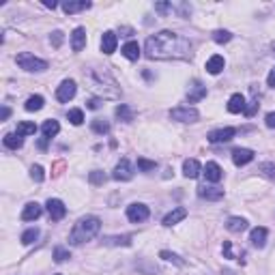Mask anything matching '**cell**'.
I'll return each instance as SVG.
<instances>
[{
  "label": "cell",
  "instance_id": "obj_1",
  "mask_svg": "<svg viewBox=\"0 0 275 275\" xmlns=\"http://www.w3.org/2000/svg\"><path fill=\"white\" fill-rule=\"evenodd\" d=\"M192 50V41L172 30H161L157 35H150L144 45V54L150 61H187L194 54Z\"/></svg>",
  "mask_w": 275,
  "mask_h": 275
},
{
  "label": "cell",
  "instance_id": "obj_2",
  "mask_svg": "<svg viewBox=\"0 0 275 275\" xmlns=\"http://www.w3.org/2000/svg\"><path fill=\"white\" fill-rule=\"evenodd\" d=\"M101 230V219L95 217V215H88V217H82L77 224L73 226V230L69 234V243L71 245H82L86 241L95 239Z\"/></svg>",
  "mask_w": 275,
  "mask_h": 275
},
{
  "label": "cell",
  "instance_id": "obj_3",
  "mask_svg": "<svg viewBox=\"0 0 275 275\" xmlns=\"http://www.w3.org/2000/svg\"><path fill=\"white\" fill-rule=\"evenodd\" d=\"M15 61H17V65L24 71H30V73H39V71L48 69V63H45L43 58H37L35 54H28V52H22V54H17Z\"/></svg>",
  "mask_w": 275,
  "mask_h": 275
},
{
  "label": "cell",
  "instance_id": "obj_4",
  "mask_svg": "<svg viewBox=\"0 0 275 275\" xmlns=\"http://www.w3.org/2000/svg\"><path fill=\"white\" fill-rule=\"evenodd\" d=\"M170 119L172 121H179V123H196L200 119V114H198V110L196 108H174V110H170Z\"/></svg>",
  "mask_w": 275,
  "mask_h": 275
},
{
  "label": "cell",
  "instance_id": "obj_5",
  "mask_svg": "<svg viewBox=\"0 0 275 275\" xmlns=\"http://www.w3.org/2000/svg\"><path fill=\"white\" fill-rule=\"evenodd\" d=\"M148 215H150L148 206L142 205V202H134V205L127 206V219L134 221V224H142V221H146Z\"/></svg>",
  "mask_w": 275,
  "mask_h": 275
},
{
  "label": "cell",
  "instance_id": "obj_6",
  "mask_svg": "<svg viewBox=\"0 0 275 275\" xmlns=\"http://www.w3.org/2000/svg\"><path fill=\"white\" fill-rule=\"evenodd\" d=\"M234 134H237V129L234 127H221V129H215V132H211L206 136V140L211 144H224V142H230Z\"/></svg>",
  "mask_w": 275,
  "mask_h": 275
},
{
  "label": "cell",
  "instance_id": "obj_7",
  "mask_svg": "<svg viewBox=\"0 0 275 275\" xmlns=\"http://www.w3.org/2000/svg\"><path fill=\"white\" fill-rule=\"evenodd\" d=\"M75 93H77V84L73 80H65L61 86H58V90H56V99L63 101V103H67V101L73 99Z\"/></svg>",
  "mask_w": 275,
  "mask_h": 275
},
{
  "label": "cell",
  "instance_id": "obj_8",
  "mask_svg": "<svg viewBox=\"0 0 275 275\" xmlns=\"http://www.w3.org/2000/svg\"><path fill=\"white\" fill-rule=\"evenodd\" d=\"M112 179L114 181H132L134 179V172H132V163L127 159H121L116 163L114 172H112Z\"/></svg>",
  "mask_w": 275,
  "mask_h": 275
},
{
  "label": "cell",
  "instance_id": "obj_9",
  "mask_svg": "<svg viewBox=\"0 0 275 275\" xmlns=\"http://www.w3.org/2000/svg\"><path fill=\"white\" fill-rule=\"evenodd\" d=\"M45 206H48V213H50V217L54 219V221H61L65 215H67V206H65L58 198H50Z\"/></svg>",
  "mask_w": 275,
  "mask_h": 275
},
{
  "label": "cell",
  "instance_id": "obj_10",
  "mask_svg": "<svg viewBox=\"0 0 275 275\" xmlns=\"http://www.w3.org/2000/svg\"><path fill=\"white\" fill-rule=\"evenodd\" d=\"M86 48V28L77 26V28L71 32V50L73 52H82Z\"/></svg>",
  "mask_w": 275,
  "mask_h": 275
},
{
  "label": "cell",
  "instance_id": "obj_11",
  "mask_svg": "<svg viewBox=\"0 0 275 275\" xmlns=\"http://www.w3.org/2000/svg\"><path fill=\"white\" fill-rule=\"evenodd\" d=\"M254 159V150L252 148H234L232 150V161H234V166H247Z\"/></svg>",
  "mask_w": 275,
  "mask_h": 275
},
{
  "label": "cell",
  "instance_id": "obj_12",
  "mask_svg": "<svg viewBox=\"0 0 275 275\" xmlns=\"http://www.w3.org/2000/svg\"><path fill=\"white\" fill-rule=\"evenodd\" d=\"M116 43H119V39H116V35L112 30H108V32H103V37H101V52L103 54H114L116 52Z\"/></svg>",
  "mask_w": 275,
  "mask_h": 275
},
{
  "label": "cell",
  "instance_id": "obj_13",
  "mask_svg": "<svg viewBox=\"0 0 275 275\" xmlns=\"http://www.w3.org/2000/svg\"><path fill=\"white\" fill-rule=\"evenodd\" d=\"M206 97V86H202V84L196 80L192 86H189V93H187V101L189 103H198L200 99H205Z\"/></svg>",
  "mask_w": 275,
  "mask_h": 275
},
{
  "label": "cell",
  "instance_id": "obj_14",
  "mask_svg": "<svg viewBox=\"0 0 275 275\" xmlns=\"http://www.w3.org/2000/svg\"><path fill=\"white\" fill-rule=\"evenodd\" d=\"M202 172H205L206 181H211V183H217V181H221V176H224V170H221L219 163H215V161H208Z\"/></svg>",
  "mask_w": 275,
  "mask_h": 275
},
{
  "label": "cell",
  "instance_id": "obj_15",
  "mask_svg": "<svg viewBox=\"0 0 275 275\" xmlns=\"http://www.w3.org/2000/svg\"><path fill=\"white\" fill-rule=\"evenodd\" d=\"M41 213H43L41 205H37V202H28V205L24 206V211H22V219L24 221H35V219L41 217Z\"/></svg>",
  "mask_w": 275,
  "mask_h": 275
},
{
  "label": "cell",
  "instance_id": "obj_16",
  "mask_svg": "<svg viewBox=\"0 0 275 275\" xmlns=\"http://www.w3.org/2000/svg\"><path fill=\"white\" fill-rule=\"evenodd\" d=\"M202 172V166L198 159H185L183 161V174L187 179H198V174Z\"/></svg>",
  "mask_w": 275,
  "mask_h": 275
},
{
  "label": "cell",
  "instance_id": "obj_17",
  "mask_svg": "<svg viewBox=\"0 0 275 275\" xmlns=\"http://www.w3.org/2000/svg\"><path fill=\"white\" fill-rule=\"evenodd\" d=\"M224 67H226V61H224V56H219V54H215V56H211L206 61V71L211 75L221 73V71H224Z\"/></svg>",
  "mask_w": 275,
  "mask_h": 275
},
{
  "label": "cell",
  "instance_id": "obj_18",
  "mask_svg": "<svg viewBox=\"0 0 275 275\" xmlns=\"http://www.w3.org/2000/svg\"><path fill=\"white\" fill-rule=\"evenodd\" d=\"M187 217V208H183V206H179V208H174V211H170L166 217H163V226H174V224H179V221H183Z\"/></svg>",
  "mask_w": 275,
  "mask_h": 275
},
{
  "label": "cell",
  "instance_id": "obj_19",
  "mask_svg": "<svg viewBox=\"0 0 275 275\" xmlns=\"http://www.w3.org/2000/svg\"><path fill=\"white\" fill-rule=\"evenodd\" d=\"M228 112H232V114L245 112V97L241 93H234L230 99H228Z\"/></svg>",
  "mask_w": 275,
  "mask_h": 275
},
{
  "label": "cell",
  "instance_id": "obj_20",
  "mask_svg": "<svg viewBox=\"0 0 275 275\" xmlns=\"http://www.w3.org/2000/svg\"><path fill=\"white\" fill-rule=\"evenodd\" d=\"M198 196L200 198H206V200H221L224 198V189L202 185V187H198Z\"/></svg>",
  "mask_w": 275,
  "mask_h": 275
},
{
  "label": "cell",
  "instance_id": "obj_21",
  "mask_svg": "<svg viewBox=\"0 0 275 275\" xmlns=\"http://www.w3.org/2000/svg\"><path fill=\"white\" fill-rule=\"evenodd\" d=\"M86 9H90V2L88 0H69V2H65L63 4V11L65 13H77V11H86Z\"/></svg>",
  "mask_w": 275,
  "mask_h": 275
},
{
  "label": "cell",
  "instance_id": "obj_22",
  "mask_svg": "<svg viewBox=\"0 0 275 275\" xmlns=\"http://www.w3.org/2000/svg\"><path fill=\"white\" fill-rule=\"evenodd\" d=\"M267 228H254L252 230V234H250V241H252V245L254 247H265V243H267Z\"/></svg>",
  "mask_w": 275,
  "mask_h": 275
},
{
  "label": "cell",
  "instance_id": "obj_23",
  "mask_svg": "<svg viewBox=\"0 0 275 275\" xmlns=\"http://www.w3.org/2000/svg\"><path fill=\"white\" fill-rule=\"evenodd\" d=\"M140 45H138V41H129L123 45V56L127 58V61H138L140 58Z\"/></svg>",
  "mask_w": 275,
  "mask_h": 275
},
{
  "label": "cell",
  "instance_id": "obj_24",
  "mask_svg": "<svg viewBox=\"0 0 275 275\" xmlns=\"http://www.w3.org/2000/svg\"><path fill=\"white\" fill-rule=\"evenodd\" d=\"M226 228L230 232H243V230H247V219H243V217H230L228 219V224H226Z\"/></svg>",
  "mask_w": 275,
  "mask_h": 275
},
{
  "label": "cell",
  "instance_id": "obj_25",
  "mask_svg": "<svg viewBox=\"0 0 275 275\" xmlns=\"http://www.w3.org/2000/svg\"><path fill=\"white\" fill-rule=\"evenodd\" d=\"M43 103H45V99H43L41 95H32V97H28V99H26L24 108L28 110V112H39V110L43 108Z\"/></svg>",
  "mask_w": 275,
  "mask_h": 275
},
{
  "label": "cell",
  "instance_id": "obj_26",
  "mask_svg": "<svg viewBox=\"0 0 275 275\" xmlns=\"http://www.w3.org/2000/svg\"><path fill=\"white\" fill-rule=\"evenodd\" d=\"M2 142H4V146H6V148H11V150H17V148H22V144H24V138H22V136H17V134H6Z\"/></svg>",
  "mask_w": 275,
  "mask_h": 275
},
{
  "label": "cell",
  "instance_id": "obj_27",
  "mask_svg": "<svg viewBox=\"0 0 275 275\" xmlns=\"http://www.w3.org/2000/svg\"><path fill=\"white\" fill-rule=\"evenodd\" d=\"M41 132H43V136L48 138H54L58 132H61V125H58V121H54V119H50V121H45L43 123V127H41Z\"/></svg>",
  "mask_w": 275,
  "mask_h": 275
},
{
  "label": "cell",
  "instance_id": "obj_28",
  "mask_svg": "<svg viewBox=\"0 0 275 275\" xmlns=\"http://www.w3.org/2000/svg\"><path fill=\"white\" fill-rule=\"evenodd\" d=\"M35 132H37V125H35V123H28V121L17 123V129H15V134H17V136L26 138V136H32Z\"/></svg>",
  "mask_w": 275,
  "mask_h": 275
},
{
  "label": "cell",
  "instance_id": "obj_29",
  "mask_svg": "<svg viewBox=\"0 0 275 275\" xmlns=\"http://www.w3.org/2000/svg\"><path fill=\"white\" fill-rule=\"evenodd\" d=\"M116 116H119L123 123H132L134 121V110L129 106H125V103H121V106L116 108Z\"/></svg>",
  "mask_w": 275,
  "mask_h": 275
},
{
  "label": "cell",
  "instance_id": "obj_30",
  "mask_svg": "<svg viewBox=\"0 0 275 275\" xmlns=\"http://www.w3.org/2000/svg\"><path fill=\"white\" fill-rule=\"evenodd\" d=\"M90 127H93V132L99 134V136H103V134L110 132V123L106 119H95L93 123H90Z\"/></svg>",
  "mask_w": 275,
  "mask_h": 275
},
{
  "label": "cell",
  "instance_id": "obj_31",
  "mask_svg": "<svg viewBox=\"0 0 275 275\" xmlns=\"http://www.w3.org/2000/svg\"><path fill=\"white\" fill-rule=\"evenodd\" d=\"M159 258H163L166 263H174V265H179V267L185 265V260H183L181 256H176L174 252H168V250H161V252H159Z\"/></svg>",
  "mask_w": 275,
  "mask_h": 275
},
{
  "label": "cell",
  "instance_id": "obj_32",
  "mask_svg": "<svg viewBox=\"0 0 275 275\" xmlns=\"http://www.w3.org/2000/svg\"><path fill=\"white\" fill-rule=\"evenodd\" d=\"M67 119H69L71 125H82V123H84V112L80 108H73V110H69Z\"/></svg>",
  "mask_w": 275,
  "mask_h": 275
},
{
  "label": "cell",
  "instance_id": "obj_33",
  "mask_svg": "<svg viewBox=\"0 0 275 275\" xmlns=\"http://www.w3.org/2000/svg\"><path fill=\"white\" fill-rule=\"evenodd\" d=\"M103 243L106 245H132V237L125 234V237H108L103 239Z\"/></svg>",
  "mask_w": 275,
  "mask_h": 275
},
{
  "label": "cell",
  "instance_id": "obj_34",
  "mask_svg": "<svg viewBox=\"0 0 275 275\" xmlns=\"http://www.w3.org/2000/svg\"><path fill=\"white\" fill-rule=\"evenodd\" d=\"M37 239H39V230H37V228H28V230L22 234V243L24 245H32Z\"/></svg>",
  "mask_w": 275,
  "mask_h": 275
},
{
  "label": "cell",
  "instance_id": "obj_35",
  "mask_svg": "<svg viewBox=\"0 0 275 275\" xmlns=\"http://www.w3.org/2000/svg\"><path fill=\"white\" fill-rule=\"evenodd\" d=\"M258 172L263 176H267V179H275V163H260Z\"/></svg>",
  "mask_w": 275,
  "mask_h": 275
},
{
  "label": "cell",
  "instance_id": "obj_36",
  "mask_svg": "<svg viewBox=\"0 0 275 275\" xmlns=\"http://www.w3.org/2000/svg\"><path fill=\"white\" fill-rule=\"evenodd\" d=\"M106 179L108 176L101 172V170H93V172L88 174V181L93 183V185H103V183H106Z\"/></svg>",
  "mask_w": 275,
  "mask_h": 275
},
{
  "label": "cell",
  "instance_id": "obj_37",
  "mask_svg": "<svg viewBox=\"0 0 275 275\" xmlns=\"http://www.w3.org/2000/svg\"><path fill=\"white\" fill-rule=\"evenodd\" d=\"M232 39V32H228V30H215L213 32V41L215 43H228Z\"/></svg>",
  "mask_w": 275,
  "mask_h": 275
},
{
  "label": "cell",
  "instance_id": "obj_38",
  "mask_svg": "<svg viewBox=\"0 0 275 275\" xmlns=\"http://www.w3.org/2000/svg\"><path fill=\"white\" fill-rule=\"evenodd\" d=\"M138 168H140L142 172H150V170H155V168H157V163H155V161L144 159V157H140V159H138Z\"/></svg>",
  "mask_w": 275,
  "mask_h": 275
},
{
  "label": "cell",
  "instance_id": "obj_39",
  "mask_svg": "<svg viewBox=\"0 0 275 275\" xmlns=\"http://www.w3.org/2000/svg\"><path fill=\"white\" fill-rule=\"evenodd\" d=\"M67 258H71L69 250H65V247H56V250H54V260H56V263H65Z\"/></svg>",
  "mask_w": 275,
  "mask_h": 275
},
{
  "label": "cell",
  "instance_id": "obj_40",
  "mask_svg": "<svg viewBox=\"0 0 275 275\" xmlns=\"http://www.w3.org/2000/svg\"><path fill=\"white\" fill-rule=\"evenodd\" d=\"M30 176H32V181L41 183V181L45 179V174H43V168H41V166H32V168H30Z\"/></svg>",
  "mask_w": 275,
  "mask_h": 275
},
{
  "label": "cell",
  "instance_id": "obj_41",
  "mask_svg": "<svg viewBox=\"0 0 275 275\" xmlns=\"http://www.w3.org/2000/svg\"><path fill=\"white\" fill-rule=\"evenodd\" d=\"M256 110H258V101H252L250 103V106H245V116H254V114H256Z\"/></svg>",
  "mask_w": 275,
  "mask_h": 275
},
{
  "label": "cell",
  "instance_id": "obj_42",
  "mask_svg": "<svg viewBox=\"0 0 275 275\" xmlns=\"http://www.w3.org/2000/svg\"><path fill=\"white\" fill-rule=\"evenodd\" d=\"M155 9L159 13H168V11H172V4H170V2H157Z\"/></svg>",
  "mask_w": 275,
  "mask_h": 275
},
{
  "label": "cell",
  "instance_id": "obj_43",
  "mask_svg": "<svg viewBox=\"0 0 275 275\" xmlns=\"http://www.w3.org/2000/svg\"><path fill=\"white\" fill-rule=\"evenodd\" d=\"M52 43H54V45H56V48H58V45H61V43H63V32H61V30L52 32Z\"/></svg>",
  "mask_w": 275,
  "mask_h": 275
},
{
  "label": "cell",
  "instance_id": "obj_44",
  "mask_svg": "<svg viewBox=\"0 0 275 275\" xmlns=\"http://www.w3.org/2000/svg\"><path fill=\"white\" fill-rule=\"evenodd\" d=\"M265 123H267V127H269V129H275V112H269V114H267Z\"/></svg>",
  "mask_w": 275,
  "mask_h": 275
},
{
  "label": "cell",
  "instance_id": "obj_45",
  "mask_svg": "<svg viewBox=\"0 0 275 275\" xmlns=\"http://www.w3.org/2000/svg\"><path fill=\"white\" fill-rule=\"evenodd\" d=\"M224 256L226 258H232V245H230V241H224Z\"/></svg>",
  "mask_w": 275,
  "mask_h": 275
},
{
  "label": "cell",
  "instance_id": "obj_46",
  "mask_svg": "<svg viewBox=\"0 0 275 275\" xmlns=\"http://www.w3.org/2000/svg\"><path fill=\"white\" fill-rule=\"evenodd\" d=\"M267 84H269L271 88H275V67L269 71V75H267Z\"/></svg>",
  "mask_w": 275,
  "mask_h": 275
},
{
  "label": "cell",
  "instance_id": "obj_47",
  "mask_svg": "<svg viewBox=\"0 0 275 275\" xmlns=\"http://www.w3.org/2000/svg\"><path fill=\"white\" fill-rule=\"evenodd\" d=\"M99 106H101V99H90V101H88V108H90V110H97Z\"/></svg>",
  "mask_w": 275,
  "mask_h": 275
},
{
  "label": "cell",
  "instance_id": "obj_48",
  "mask_svg": "<svg viewBox=\"0 0 275 275\" xmlns=\"http://www.w3.org/2000/svg\"><path fill=\"white\" fill-rule=\"evenodd\" d=\"M9 114H11V110L4 106V108H2V121H6V119H9Z\"/></svg>",
  "mask_w": 275,
  "mask_h": 275
},
{
  "label": "cell",
  "instance_id": "obj_49",
  "mask_svg": "<svg viewBox=\"0 0 275 275\" xmlns=\"http://www.w3.org/2000/svg\"><path fill=\"white\" fill-rule=\"evenodd\" d=\"M45 6H48V9H56V2H54V0H52V2H50V0H45V2H43Z\"/></svg>",
  "mask_w": 275,
  "mask_h": 275
}]
</instances>
